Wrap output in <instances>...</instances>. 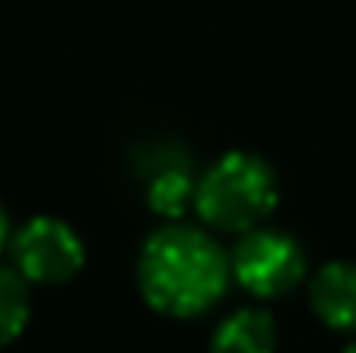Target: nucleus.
Segmentation results:
<instances>
[{
	"label": "nucleus",
	"mask_w": 356,
	"mask_h": 353,
	"mask_svg": "<svg viewBox=\"0 0 356 353\" xmlns=\"http://www.w3.org/2000/svg\"><path fill=\"white\" fill-rule=\"evenodd\" d=\"M138 284L156 312L191 319L208 312L225 295L229 260L201 229L166 226L142 246Z\"/></svg>",
	"instance_id": "nucleus-1"
},
{
	"label": "nucleus",
	"mask_w": 356,
	"mask_h": 353,
	"mask_svg": "<svg viewBox=\"0 0 356 353\" xmlns=\"http://www.w3.org/2000/svg\"><path fill=\"white\" fill-rule=\"evenodd\" d=\"M194 205L208 226L225 233H245L273 212L277 177L259 156L229 152L204 173Z\"/></svg>",
	"instance_id": "nucleus-2"
},
{
	"label": "nucleus",
	"mask_w": 356,
	"mask_h": 353,
	"mask_svg": "<svg viewBox=\"0 0 356 353\" xmlns=\"http://www.w3.org/2000/svg\"><path fill=\"white\" fill-rule=\"evenodd\" d=\"M277 326L263 308H238L211 336L208 353H273Z\"/></svg>",
	"instance_id": "nucleus-6"
},
{
	"label": "nucleus",
	"mask_w": 356,
	"mask_h": 353,
	"mask_svg": "<svg viewBox=\"0 0 356 353\" xmlns=\"http://www.w3.org/2000/svg\"><path fill=\"white\" fill-rule=\"evenodd\" d=\"M28 315H31L28 281H24L17 270L0 267V347L14 343V340L24 333Z\"/></svg>",
	"instance_id": "nucleus-8"
},
{
	"label": "nucleus",
	"mask_w": 356,
	"mask_h": 353,
	"mask_svg": "<svg viewBox=\"0 0 356 353\" xmlns=\"http://www.w3.org/2000/svg\"><path fill=\"white\" fill-rule=\"evenodd\" d=\"M343 353H356V343H350V347H346V350H343Z\"/></svg>",
	"instance_id": "nucleus-10"
},
{
	"label": "nucleus",
	"mask_w": 356,
	"mask_h": 353,
	"mask_svg": "<svg viewBox=\"0 0 356 353\" xmlns=\"http://www.w3.org/2000/svg\"><path fill=\"white\" fill-rule=\"evenodd\" d=\"M315 315L339 333H356V263H329L312 281Z\"/></svg>",
	"instance_id": "nucleus-5"
},
{
	"label": "nucleus",
	"mask_w": 356,
	"mask_h": 353,
	"mask_svg": "<svg viewBox=\"0 0 356 353\" xmlns=\"http://www.w3.org/2000/svg\"><path fill=\"white\" fill-rule=\"evenodd\" d=\"M149 208L156 212V215H163V219H180L191 205H194V198H197V191H194V180H191V173L184 170V163H177V166H170V163H163V170H156V177L149 180Z\"/></svg>",
	"instance_id": "nucleus-7"
},
{
	"label": "nucleus",
	"mask_w": 356,
	"mask_h": 353,
	"mask_svg": "<svg viewBox=\"0 0 356 353\" xmlns=\"http://www.w3.org/2000/svg\"><path fill=\"white\" fill-rule=\"evenodd\" d=\"M232 274L249 295L277 298V295H287L305 277V253L291 235L259 229L236 246Z\"/></svg>",
	"instance_id": "nucleus-3"
},
{
	"label": "nucleus",
	"mask_w": 356,
	"mask_h": 353,
	"mask_svg": "<svg viewBox=\"0 0 356 353\" xmlns=\"http://www.w3.org/2000/svg\"><path fill=\"white\" fill-rule=\"evenodd\" d=\"M14 267L24 281L63 284L83 267V242L59 219H31L14 235Z\"/></svg>",
	"instance_id": "nucleus-4"
},
{
	"label": "nucleus",
	"mask_w": 356,
	"mask_h": 353,
	"mask_svg": "<svg viewBox=\"0 0 356 353\" xmlns=\"http://www.w3.org/2000/svg\"><path fill=\"white\" fill-rule=\"evenodd\" d=\"M3 239H7V215H3V208H0V249H3Z\"/></svg>",
	"instance_id": "nucleus-9"
}]
</instances>
